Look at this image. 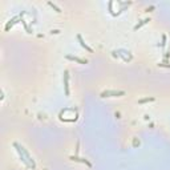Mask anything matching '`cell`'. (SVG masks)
I'll list each match as a JSON object with an SVG mask.
<instances>
[{"label":"cell","instance_id":"cell-1","mask_svg":"<svg viewBox=\"0 0 170 170\" xmlns=\"http://www.w3.org/2000/svg\"><path fill=\"white\" fill-rule=\"evenodd\" d=\"M14 146L16 148V150H18V153H19V154H20L21 161H23V162H24L28 167H32V169H35V167H36V165H35V162H33V160L31 158V156L28 154V152H27V150H25V149H24V148H23L21 145H19V144H16V142L14 144Z\"/></svg>","mask_w":170,"mask_h":170},{"label":"cell","instance_id":"cell-2","mask_svg":"<svg viewBox=\"0 0 170 170\" xmlns=\"http://www.w3.org/2000/svg\"><path fill=\"white\" fill-rule=\"evenodd\" d=\"M125 94V90H104L102 93L100 94V97L105 98V97H120V96H124Z\"/></svg>","mask_w":170,"mask_h":170},{"label":"cell","instance_id":"cell-3","mask_svg":"<svg viewBox=\"0 0 170 170\" xmlns=\"http://www.w3.org/2000/svg\"><path fill=\"white\" fill-rule=\"evenodd\" d=\"M64 90H65V96H69V72L64 70Z\"/></svg>","mask_w":170,"mask_h":170},{"label":"cell","instance_id":"cell-4","mask_svg":"<svg viewBox=\"0 0 170 170\" xmlns=\"http://www.w3.org/2000/svg\"><path fill=\"white\" fill-rule=\"evenodd\" d=\"M70 160L75 161V162H81V163H85L88 167H92V163L89 162L88 160H85V158H80V157H77V156H70Z\"/></svg>","mask_w":170,"mask_h":170},{"label":"cell","instance_id":"cell-5","mask_svg":"<svg viewBox=\"0 0 170 170\" xmlns=\"http://www.w3.org/2000/svg\"><path fill=\"white\" fill-rule=\"evenodd\" d=\"M77 40L80 41V44H81V47H83V48H85V49H87V51H88L89 53H93V49L90 48L89 45H88L87 43L84 41V40H83V37H81V35H77Z\"/></svg>","mask_w":170,"mask_h":170},{"label":"cell","instance_id":"cell-6","mask_svg":"<svg viewBox=\"0 0 170 170\" xmlns=\"http://www.w3.org/2000/svg\"><path fill=\"white\" fill-rule=\"evenodd\" d=\"M66 59L72 60V61H77V63H80V64H88V60H83V59H80V57H77V56L68 55V56H66Z\"/></svg>","mask_w":170,"mask_h":170},{"label":"cell","instance_id":"cell-7","mask_svg":"<svg viewBox=\"0 0 170 170\" xmlns=\"http://www.w3.org/2000/svg\"><path fill=\"white\" fill-rule=\"evenodd\" d=\"M150 21V18H146V19H144V20H141V23H138L137 25H134V31H137L138 28H141L142 25H145V24H148Z\"/></svg>","mask_w":170,"mask_h":170},{"label":"cell","instance_id":"cell-8","mask_svg":"<svg viewBox=\"0 0 170 170\" xmlns=\"http://www.w3.org/2000/svg\"><path fill=\"white\" fill-rule=\"evenodd\" d=\"M18 19H19V16H15V18L12 19V20H9V23H8V24L5 25V31H8V29H9V28L12 27V25L15 24V23H16V20H18Z\"/></svg>","mask_w":170,"mask_h":170},{"label":"cell","instance_id":"cell-9","mask_svg":"<svg viewBox=\"0 0 170 170\" xmlns=\"http://www.w3.org/2000/svg\"><path fill=\"white\" fill-rule=\"evenodd\" d=\"M154 98L153 97H146V98H142V100H138V104H145V102H153Z\"/></svg>","mask_w":170,"mask_h":170},{"label":"cell","instance_id":"cell-10","mask_svg":"<svg viewBox=\"0 0 170 170\" xmlns=\"http://www.w3.org/2000/svg\"><path fill=\"white\" fill-rule=\"evenodd\" d=\"M161 47H162V48L166 47V35H162V43H161Z\"/></svg>","mask_w":170,"mask_h":170},{"label":"cell","instance_id":"cell-11","mask_svg":"<svg viewBox=\"0 0 170 170\" xmlns=\"http://www.w3.org/2000/svg\"><path fill=\"white\" fill-rule=\"evenodd\" d=\"M49 5H51V7H53V8H55V9L56 11H57V12H61V9H60V8L59 7H57V5H56V4H53V3H51V1H49Z\"/></svg>","mask_w":170,"mask_h":170},{"label":"cell","instance_id":"cell-12","mask_svg":"<svg viewBox=\"0 0 170 170\" xmlns=\"http://www.w3.org/2000/svg\"><path fill=\"white\" fill-rule=\"evenodd\" d=\"M158 65H160V66H166V68H170V64H166V63H165V64H158Z\"/></svg>","mask_w":170,"mask_h":170}]
</instances>
